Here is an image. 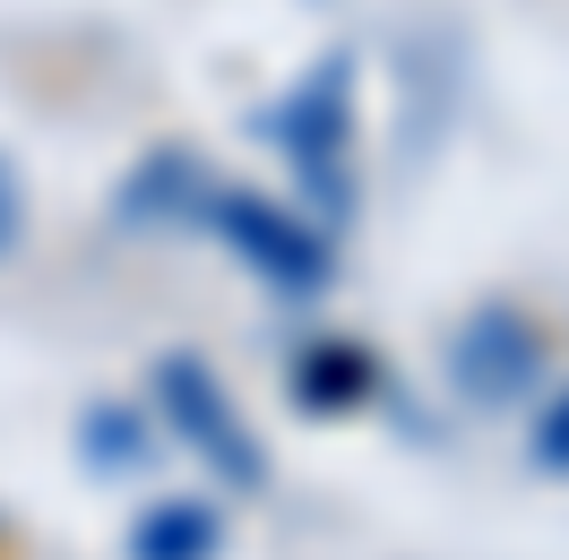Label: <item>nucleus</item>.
<instances>
[{"mask_svg": "<svg viewBox=\"0 0 569 560\" xmlns=\"http://www.w3.org/2000/svg\"><path fill=\"white\" fill-rule=\"evenodd\" d=\"M277 147H284V164L302 173V190H311L328 216H346V147H355V121H346V61H320V70L277 104Z\"/></svg>", "mask_w": 569, "mask_h": 560, "instance_id": "obj_4", "label": "nucleus"}, {"mask_svg": "<svg viewBox=\"0 0 569 560\" xmlns=\"http://www.w3.org/2000/svg\"><path fill=\"white\" fill-rule=\"evenodd\" d=\"M156 414L199 449V466H216V483H233V491L268 483V449H259V431L242 422V406L224 397V380H216L199 353H164V362H156Z\"/></svg>", "mask_w": 569, "mask_h": 560, "instance_id": "obj_1", "label": "nucleus"}, {"mask_svg": "<svg viewBox=\"0 0 569 560\" xmlns=\"http://www.w3.org/2000/svg\"><path fill=\"white\" fill-rule=\"evenodd\" d=\"M380 388V362L346 337H320V346L293 362V397H302V414H355L362 397Z\"/></svg>", "mask_w": 569, "mask_h": 560, "instance_id": "obj_5", "label": "nucleus"}, {"mask_svg": "<svg viewBox=\"0 0 569 560\" xmlns=\"http://www.w3.org/2000/svg\"><path fill=\"white\" fill-rule=\"evenodd\" d=\"M224 552V518L208 500H156L130 526V560H216Z\"/></svg>", "mask_w": 569, "mask_h": 560, "instance_id": "obj_6", "label": "nucleus"}, {"mask_svg": "<svg viewBox=\"0 0 569 560\" xmlns=\"http://www.w3.org/2000/svg\"><path fill=\"white\" fill-rule=\"evenodd\" d=\"M543 380V328H535L518 302H483L466 311V328L449 337V388L466 406H518L527 388Z\"/></svg>", "mask_w": 569, "mask_h": 560, "instance_id": "obj_3", "label": "nucleus"}, {"mask_svg": "<svg viewBox=\"0 0 569 560\" xmlns=\"http://www.w3.org/2000/svg\"><path fill=\"white\" fill-rule=\"evenodd\" d=\"M87 466H104V474H139V466H147V414L96 406V414H87Z\"/></svg>", "mask_w": 569, "mask_h": 560, "instance_id": "obj_7", "label": "nucleus"}, {"mask_svg": "<svg viewBox=\"0 0 569 560\" xmlns=\"http://www.w3.org/2000/svg\"><path fill=\"white\" fill-rule=\"evenodd\" d=\"M199 224L224 233V242L242 250L277 293H293V302H311V293L328 284V242L293 208L259 199V190H233V181H224V190H199Z\"/></svg>", "mask_w": 569, "mask_h": 560, "instance_id": "obj_2", "label": "nucleus"}, {"mask_svg": "<svg viewBox=\"0 0 569 560\" xmlns=\"http://www.w3.org/2000/svg\"><path fill=\"white\" fill-rule=\"evenodd\" d=\"M535 466H552V474H569V388H561V406L535 422Z\"/></svg>", "mask_w": 569, "mask_h": 560, "instance_id": "obj_9", "label": "nucleus"}, {"mask_svg": "<svg viewBox=\"0 0 569 560\" xmlns=\"http://www.w3.org/2000/svg\"><path fill=\"white\" fill-rule=\"evenodd\" d=\"M18 233H27V181H18V164L0 156V259L18 250Z\"/></svg>", "mask_w": 569, "mask_h": 560, "instance_id": "obj_8", "label": "nucleus"}]
</instances>
